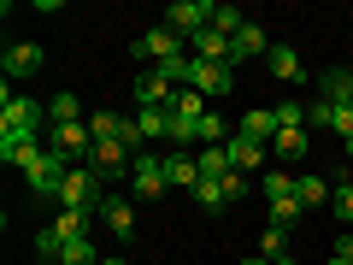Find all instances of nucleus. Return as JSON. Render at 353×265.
<instances>
[{
  "label": "nucleus",
  "mask_w": 353,
  "mask_h": 265,
  "mask_svg": "<svg viewBox=\"0 0 353 265\" xmlns=\"http://www.w3.org/2000/svg\"><path fill=\"white\" fill-rule=\"evenodd\" d=\"M65 177H71V159L48 148V153L24 171V183H30V195H36V201H59V195H65Z\"/></svg>",
  "instance_id": "f257e3e1"
},
{
  "label": "nucleus",
  "mask_w": 353,
  "mask_h": 265,
  "mask_svg": "<svg viewBox=\"0 0 353 265\" xmlns=\"http://www.w3.org/2000/svg\"><path fill=\"white\" fill-rule=\"evenodd\" d=\"M88 224H94V213H59L36 236V253H41V259H59V248H65V242H77V236H88Z\"/></svg>",
  "instance_id": "f03ea898"
},
{
  "label": "nucleus",
  "mask_w": 353,
  "mask_h": 265,
  "mask_svg": "<svg viewBox=\"0 0 353 265\" xmlns=\"http://www.w3.org/2000/svg\"><path fill=\"white\" fill-rule=\"evenodd\" d=\"M183 48H189V41L176 36V30L153 24L148 36H136V48H130V53H136V59H153V71H159V65H171V59H189V53H183Z\"/></svg>",
  "instance_id": "7ed1b4c3"
},
{
  "label": "nucleus",
  "mask_w": 353,
  "mask_h": 265,
  "mask_svg": "<svg viewBox=\"0 0 353 265\" xmlns=\"http://www.w3.org/2000/svg\"><path fill=\"white\" fill-rule=\"evenodd\" d=\"M212 0H171V6H165V30H176V36L189 41V36H201L206 24H212Z\"/></svg>",
  "instance_id": "20e7f679"
},
{
  "label": "nucleus",
  "mask_w": 353,
  "mask_h": 265,
  "mask_svg": "<svg viewBox=\"0 0 353 265\" xmlns=\"http://www.w3.org/2000/svg\"><path fill=\"white\" fill-rule=\"evenodd\" d=\"M41 153H48V148H41V130H0V159H6V165L30 171Z\"/></svg>",
  "instance_id": "39448f33"
},
{
  "label": "nucleus",
  "mask_w": 353,
  "mask_h": 265,
  "mask_svg": "<svg viewBox=\"0 0 353 265\" xmlns=\"http://www.w3.org/2000/svg\"><path fill=\"white\" fill-rule=\"evenodd\" d=\"M130 183H136L141 201H159V195L171 189V177H165V159H159V153H136V165H130Z\"/></svg>",
  "instance_id": "423d86ee"
},
{
  "label": "nucleus",
  "mask_w": 353,
  "mask_h": 265,
  "mask_svg": "<svg viewBox=\"0 0 353 265\" xmlns=\"http://www.w3.org/2000/svg\"><path fill=\"white\" fill-rule=\"evenodd\" d=\"M130 165H136V153H130L124 141H94V153H88V171L101 177V189L112 183V177H124Z\"/></svg>",
  "instance_id": "0eeeda50"
},
{
  "label": "nucleus",
  "mask_w": 353,
  "mask_h": 265,
  "mask_svg": "<svg viewBox=\"0 0 353 265\" xmlns=\"http://www.w3.org/2000/svg\"><path fill=\"white\" fill-rule=\"evenodd\" d=\"M176 95H183V88H176L165 71H141V77H136V101H141V106H165V112H171Z\"/></svg>",
  "instance_id": "6e6552de"
},
{
  "label": "nucleus",
  "mask_w": 353,
  "mask_h": 265,
  "mask_svg": "<svg viewBox=\"0 0 353 265\" xmlns=\"http://www.w3.org/2000/svg\"><path fill=\"white\" fill-rule=\"evenodd\" d=\"M48 148L65 153V159H88V153H94V136H88V124H53Z\"/></svg>",
  "instance_id": "1a4fd4ad"
},
{
  "label": "nucleus",
  "mask_w": 353,
  "mask_h": 265,
  "mask_svg": "<svg viewBox=\"0 0 353 265\" xmlns=\"http://www.w3.org/2000/svg\"><path fill=\"white\" fill-rule=\"evenodd\" d=\"M0 130H41V106L30 95H6L0 101Z\"/></svg>",
  "instance_id": "9d476101"
},
{
  "label": "nucleus",
  "mask_w": 353,
  "mask_h": 265,
  "mask_svg": "<svg viewBox=\"0 0 353 265\" xmlns=\"http://www.w3.org/2000/svg\"><path fill=\"white\" fill-rule=\"evenodd\" d=\"M189 88H201L206 101H218V95H230V88H236V71H230V65H201V59H194Z\"/></svg>",
  "instance_id": "9b49d317"
},
{
  "label": "nucleus",
  "mask_w": 353,
  "mask_h": 265,
  "mask_svg": "<svg viewBox=\"0 0 353 265\" xmlns=\"http://www.w3.org/2000/svg\"><path fill=\"white\" fill-rule=\"evenodd\" d=\"M271 48H277V41L265 36L259 24H248V30H241L236 41H230V65H248V59H265V53H271Z\"/></svg>",
  "instance_id": "f8f14e48"
},
{
  "label": "nucleus",
  "mask_w": 353,
  "mask_h": 265,
  "mask_svg": "<svg viewBox=\"0 0 353 265\" xmlns=\"http://www.w3.org/2000/svg\"><path fill=\"white\" fill-rule=\"evenodd\" d=\"M165 177H171V189H189V195H194V183H201L194 148H176V153H165Z\"/></svg>",
  "instance_id": "ddd939ff"
},
{
  "label": "nucleus",
  "mask_w": 353,
  "mask_h": 265,
  "mask_svg": "<svg viewBox=\"0 0 353 265\" xmlns=\"http://www.w3.org/2000/svg\"><path fill=\"white\" fill-rule=\"evenodd\" d=\"M41 59H48L41 41H12V48H6V77H36Z\"/></svg>",
  "instance_id": "4468645a"
},
{
  "label": "nucleus",
  "mask_w": 353,
  "mask_h": 265,
  "mask_svg": "<svg viewBox=\"0 0 353 265\" xmlns=\"http://www.w3.org/2000/svg\"><path fill=\"white\" fill-rule=\"evenodd\" d=\"M224 153H230V171H253V165H259V159H265L271 148H265V141H248V136L236 130V136L224 141Z\"/></svg>",
  "instance_id": "2eb2a0df"
},
{
  "label": "nucleus",
  "mask_w": 353,
  "mask_h": 265,
  "mask_svg": "<svg viewBox=\"0 0 353 265\" xmlns=\"http://www.w3.org/2000/svg\"><path fill=\"white\" fill-rule=\"evenodd\" d=\"M101 218H106V230H112L118 242L136 236V213H130V201H118V195H106V201H101Z\"/></svg>",
  "instance_id": "dca6fc26"
},
{
  "label": "nucleus",
  "mask_w": 353,
  "mask_h": 265,
  "mask_svg": "<svg viewBox=\"0 0 353 265\" xmlns=\"http://www.w3.org/2000/svg\"><path fill=\"white\" fill-rule=\"evenodd\" d=\"M241 136L248 141H277V106H259V112H241Z\"/></svg>",
  "instance_id": "f3484780"
},
{
  "label": "nucleus",
  "mask_w": 353,
  "mask_h": 265,
  "mask_svg": "<svg viewBox=\"0 0 353 265\" xmlns=\"http://www.w3.org/2000/svg\"><path fill=\"white\" fill-rule=\"evenodd\" d=\"M265 65H271L277 83H306V65H301V53H294V48H271V53H265Z\"/></svg>",
  "instance_id": "a211bd4d"
},
{
  "label": "nucleus",
  "mask_w": 353,
  "mask_h": 265,
  "mask_svg": "<svg viewBox=\"0 0 353 265\" xmlns=\"http://www.w3.org/2000/svg\"><path fill=\"white\" fill-rule=\"evenodd\" d=\"M318 95H324V101H336V106H353V71H347V65L324 71V77H318Z\"/></svg>",
  "instance_id": "6ab92c4d"
},
{
  "label": "nucleus",
  "mask_w": 353,
  "mask_h": 265,
  "mask_svg": "<svg viewBox=\"0 0 353 265\" xmlns=\"http://www.w3.org/2000/svg\"><path fill=\"white\" fill-rule=\"evenodd\" d=\"M136 130H141V141H171V112H165V106H141Z\"/></svg>",
  "instance_id": "aec40b11"
},
{
  "label": "nucleus",
  "mask_w": 353,
  "mask_h": 265,
  "mask_svg": "<svg viewBox=\"0 0 353 265\" xmlns=\"http://www.w3.org/2000/svg\"><path fill=\"white\" fill-rule=\"evenodd\" d=\"M330 195H336V183H324L318 171H306L301 183H294V201L301 206H330Z\"/></svg>",
  "instance_id": "412c9836"
},
{
  "label": "nucleus",
  "mask_w": 353,
  "mask_h": 265,
  "mask_svg": "<svg viewBox=\"0 0 353 265\" xmlns=\"http://www.w3.org/2000/svg\"><path fill=\"white\" fill-rule=\"evenodd\" d=\"M294 183H301V177L277 165V171H265V177H259V195H265V201H294Z\"/></svg>",
  "instance_id": "4be33fe9"
},
{
  "label": "nucleus",
  "mask_w": 353,
  "mask_h": 265,
  "mask_svg": "<svg viewBox=\"0 0 353 265\" xmlns=\"http://www.w3.org/2000/svg\"><path fill=\"white\" fill-rule=\"evenodd\" d=\"M106 253L94 248V236H77V242H65L59 248V265H101Z\"/></svg>",
  "instance_id": "5701e85b"
},
{
  "label": "nucleus",
  "mask_w": 353,
  "mask_h": 265,
  "mask_svg": "<svg viewBox=\"0 0 353 265\" xmlns=\"http://www.w3.org/2000/svg\"><path fill=\"white\" fill-rule=\"evenodd\" d=\"M194 201H201V213H224V206H230L224 177H201V183H194Z\"/></svg>",
  "instance_id": "b1692460"
},
{
  "label": "nucleus",
  "mask_w": 353,
  "mask_h": 265,
  "mask_svg": "<svg viewBox=\"0 0 353 265\" xmlns=\"http://www.w3.org/2000/svg\"><path fill=\"white\" fill-rule=\"evenodd\" d=\"M124 124H130L124 112H88V136H94V141H118Z\"/></svg>",
  "instance_id": "393cba45"
},
{
  "label": "nucleus",
  "mask_w": 353,
  "mask_h": 265,
  "mask_svg": "<svg viewBox=\"0 0 353 265\" xmlns=\"http://www.w3.org/2000/svg\"><path fill=\"white\" fill-rule=\"evenodd\" d=\"M330 213H336V224H353V165L341 171L336 195H330Z\"/></svg>",
  "instance_id": "a878e982"
},
{
  "label": "nucleus",
  "mask_w": 353,
  "mask_h": 265,
  "mask_svg": "<svg viewBox=\"0 0 353 265\" xmlns=\"http://www.w3.org/2000/svg\"><path fill=\"white\" fill-rule=\"evenodd\" d=\"M301 213H306L301 201H265V224H277V230H294Z\"/></svg>",
  "instance_id": "bb28decb"
},
{
  "label": "nucleus",
  "mask_w": 353,
  "mask_h": 265,
  "mask_svg": "<svg viewBox=\"0 0 353 265\" xmlns=\"http://www.w3.org/2000/svg\"><path fill=\"white\" fill-rule=\"evenodd\" d=\"M48 112H53V124H83V101H77L71 88H59V95H53Z\"/></svg>",
  "instance_id": "cd10ccee"
},
{
  "label": "nucleus",
  "mask_w": 353,
  "mask_h": 265,
  "mask_svg": "<svg viewBox=\"0 0 353 265\" xmlns=\"http://www.w3.org/2000/svg\"><path fill=\"white\" fill-rule=\"evenodd\" d=\"M271 153H277V159H306V130H277Z\"/></svg>",
  "instance_id": "c85d7f7f"
},
{
  "label": "nucleus",
  "mask_w": 353,
  "mask_h": 265,
  "mask_svg": "<svg viewBox=\"0 0 353 265\" xmlns=\"http://www.w3.org/2000/svg\"><path fill=\"white\" fill-rule=\"evenodd\" d=\"M194 165H201V177H230V153L224 148H201Z\"/></svg>",
  "instance_id": "c756f323"
},
{
  "label": "nucleus",
  "mask_w": 353,
  "mask_h": 265,
  "mask_svg": "<svg viewBox=\"0 0 353 265\" xmlns=\"http://www.w3.org/2000/svg\"><path fill=\"white\" fill-rule=\"evenodd\" d=\"M259 253H265V259H283V253H289V230L265 224V230H259Z\"/></svg>",
  "instance_id": "7c9ffc66"
},
{
  "label": "nucleus",
  "mask_w": 353,
  "mask_h": 265,
  "mask_svg": "<svg viewBox=\"0 0 353 265\" xmlns=\"http://www.w3.org/2000/svg\"><path fill=\"white\" fill-rule=\"evenodd\" d=\"M212 30H218V36H230V41H236L241 30H248V18H241L236 6H218V12H212Z\"/></svg>",
  "instance_id": "2f4dec72"
},
{
  "label": "nucleus",
  "mask_w": 353,
  "mask_h": 265,
  "mask_svg": "<svg viewBox=\"0 0 353 265\" xmlns=\"http://www.w3.org/2000/svg\"><path fill=\"white\" fill-rule=\"evenodd\" d=\"M224 195H230V206H236L241 195H248V171H230V177H224Z\"/></svg>",
  "instance_id": "473e14b6"
},
{
  "label": "nucleus",
  "mask_w": 353,
  "mask_h": 265,
  "mask_svg": "<svg viewBox=\"0 0 353 265\" xmlns=\"http://www.w3.org/2000/svg\"><path fill=\"white\" fill-rule=\"evenodd\" d=\"M241 265H277V259H265V253H253V259H241Z\"/></svg>",
  "instance_id": "72a5a7b5"
},
{
  "label": "nucleus",
  "mask_w": 353,
  "mask_h": 265,
  "mask_svg": "<svg viewBox=\"0 0 353 265\" xmlns=\"http://www.w3.org/2000/svg\"><path fill=\"white\" fill-rule=\"evenodd\" d=\"M324 265H353V259H341V253H330V259H324Z\"/></svg>",
  "instance_id": "f704fd0d"
},
{
  "label": "nucleus",
  "mask_w": 353,
  "mask_h": 265,
  "mask_svg": "<svg viewBox=\"0 0 353 265\" xmlns=\"http://www.w3.org/2000/svg\"><path fill=\"white\" fill-rule=\"evenodd\" d=\"M101 265H124V259H118V253H106V259H101Z\"/></svg>",
  "instance_id": "c9c22d12"
},
{
  "label": "nucleus",
  "mask_w": 353,
  "mask_h": 265,
  "mask_svg": "<svg viewBox=\"0 0 353 265\" xmlns=\"http://www.w3.org/2000/svg\"><path fill=\"white\" fill-rule=\"evenodd\" d=\"M277 265H301V259H294V253H283V259H277Z\"/></svg>",
  "instance_id": "e433bc0d"
},
{
  "label": "nucleus",
  "mask_w": 353,
  "mask_h": 265,
  "mask_svg": "<svg viewBox=\"0 0 353 265\" xmlns=\"http://www.w3.org/2000/svg\"><path fill=\"white\" fill-rule=\"evenodd\" d=\"M341 153H347V159H353V136H347V141H341Z\"/></svg>",
  "instance_id": "4c0bfd02"
}]
</instances>
